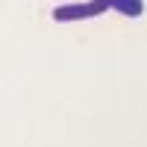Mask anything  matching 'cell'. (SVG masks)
<instances>
[{"instance_id": "cell-1", "label": "cell", "mask_w": 147, "mask_h": 147, "mask_svg": "<svg viewBox=\"0 0 147 147\" xmlns=\"http://www.w3.org/2000/svg\"><path fill=\"white\" fill-rule=\"evenodd\" d=\"M103 12H109L106 0H88V3H65L53 9V21L59 24H71V21H88V18H100Z\"/></svg>"}, {"instance_id": "cell-2", "label": "cell", "mask_w": 147, "mask_h": 147, "mask_svg": "<svg viewBox=\"0 0 147 147\" xmlns=\"http://www.w3.org/2000/svg\"><path fill=\"white\" fill-rule=\"evenodd\" d=\"M106 3H109V9H115L127 18H138L144 12V0H106Z\"/></svg>"}]
</instances>
